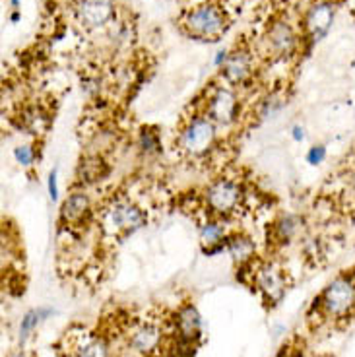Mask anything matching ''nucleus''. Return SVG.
Segmentation results:
<instances>
[{"label":"nucleus","instance_id":"f257e3e1","mask_svg":"<svg viewBox=\"0 0 355 357\" xmlns=\"http://www.w3.org/2000/svg\"><path fill=\"white\" fill-rule=\"evenodd\" d=\"M99 231L107 239H125L138 229H142L148 215L134 198L126 195H115L101 206L98 215Z\"/></svg>","mask_w":355,"mask_h":357},{"label":"nucleus","instance_id":"f03ea898","mask_svg":"<svg viewBox=\"0 0 355 357\" xmlns=\"http://www.w3.org/2000/svg\"><path fill=\"white\" fill-rule=\"evenodd\" d=\"M315 311L324 321H347L355 314V270L340 272L315 299Z\"/></svg>","mask_w":355,"mask_h":357},{"label":"nucleus","instance_id":"7ed1b4c3","mask_svg":"<svg viewBox=\"0 0 355 357\" xmlns=\"http://www.w3.org/2000/svg\"><path fill=\"white\" fill-rule=\"evenodd\" d=\"M229 18L220 2L206 0L188 10L183 18V29L188 37L198 41H218L227 31Z\"/></svg>","mask_w":355,"mask_h":357},{"label":"nucleus","instance_id":"20e7f679","mask_svg":"<svg viewBox=\"0 0 355 357\" xmlns=\"http://www.w3.org/2000/svg\"><path fill=\"white\" fill-rule=\"evenodd\" d=\"M218 144V126L204 113L188 116L179 128L177 148L188 160H204Z\"/></svg>","mask_w":355,"mask_h":357},{"label":"nucleus","instance_id":"39448f33","mask_svg":"<svg viewBox=\"0 0 355 357\" xmlns=\"http://www.w3.org/2000/svg\"><path fill=\"white\" fill-rule=\"evenodd\" d=\"M202 206L206 214L229 220L245 204V187L231 177H218L202 190Z\"/></svg>","mask_w":355,"mask_h":357},{"label":"nucleus","instance_id":"423d86ee","mask_svg":"<svg viewBox=\"0 0 355 357\" xmlns=\"http://www.w3.org/2000/svg\"><path fill=\"white\" fill-rule=\"evenodd\" d=\"M250 286L255 287L266 307H275L282 303L287 294V274L274 260H262L250 264Z\"/></svg>","mask_w":355,"mask_h":357},{"label":"nucleus","instance_id":"0eeeda50","mask_svg":"<svg viewBox=\"0 0 355 357\" xmlns=\"http://www.w3.org/2000/svg\"><path fill=\"white\" fill-rule=\"evenodd\" d=\"M204 113L218 128H229L237 123L241 113V101L233 86H213L206 96Z\"/></svg>","mask_w":355,"mask_h":357},{"label":"nucleus","instance_id":"6e6552de","mask_svg":"<svg viewBox=\"0 0 355 357\" xmlns=\"http://www.w3.org/2000/svg\"><path fill=\"white\" fill-rule=\"evenodd\" d=\"M264 43L266 51L272 59L278 61H287L297 54L301 37L297 33V29L293 27L285 18H274L266 26L264 31Z\"/></svg>","mask_w":355,"mask_h":357},{"label":"nucleus","instance_id":"1a4fd4ad","mask_svg":"<svg viewBox=\"0 0 355 357\" xmlns=\"http://www.w3.org/2000/svg\"><path fill=\"white\" fill-rule=\"evenodd\" d=\"M165 332L156 321H142L134 324L126 336V354L133 357H153L163 348Z\"/></svg>","mask_w":355,"mask_h":357},{"label":"nucleus","instance_id":"9d476101","mask_svg":"<svg viewBox=\"0 0 355 357\" xmlns=\"http://www.w3.org/2000/svg\"><path fill=\"white\" fill-rule=\"evenodd\" d=\"M338 4L334 0H317L307 8L303 16V33L312 45L320 43L328 36L336 20Z\"/></svg>","mask_w":355,"mask_h":357},{"label":"nucleus","instance_id":"9b49d317","mask_svg":"<svg viewBox=\"0 0 355 357\" xmlns=\"http://www.w3.org/2000/svg\"><path fill=\"white\" fill-rule=\"evenodd\" d=\"M173 334L179 348L192 349L202 338V317L192 303L179 307L173 317Z\"/></svg>","mask_w":355,"mask_h":357},{"label":"nucleus","instance_id":"f8f14e48","mask_svg":"<svg viewBox=\"0 0 355 357\" xmlns=\"http://www.w3.org/2000/svg\"><path fill=\"white\" fill-rule=\"evenodd\" d=\"M72 12L84 29H101L115 18V0H74Z\"/></svg>","mask_w":355,"mask_h":357},{"label":"nucleus","instance_id":"ddd939ff","mask_svg":"<svg viewBox=\"0 0 355 357\" xmlns=\"http://www.w3.org/2000/svg\"><path fill=\"white\" fill-rule=\"evenodd\" d=\"M225 222L227 220H223V218L208 214L202 222L198 223V239H200L202 252L206 257H216V255H222L225 250L227 237L231 233Z\"/></svg>","mask_w":355,"mask_h":357},{"label":"nucleus","instance_id":"4468645a","mask_svg":"<svg viewBox=\"0 0 355 357\" xmlns=\"http://www.w3.org/2000/svg\"><path fill=\"white\" fill-rule=\"evenodd\" d=\"M66 354L68 357H111V346L105 336L91 332H66Z\"/></svg>","mask_w":355,"mask_h":357},{"label":"nucleus","instance_id":"2eb2a0df","mask_svg":"<svg viewBox=\"0 0 355 357\" xmlns=\"http://www.w3.org/2000/svg\"><path fill=\"white\" fill-rule=\"evenodd\" d=\"M93 214V202L86 188H74L61 204V223L66 227H80Z\"/></svg>","mask_w":355,"mask_h":357},{"label":"nucleus","instance_id":"dca6fc26","mask_svg":"<svg viewBox=\"0 0 355 357\" xmlns=\"http://www.w3.org/2000/svg\"><path fill=\"white\" fill-rule=\"evenodd\" d=\"M255 72V59L247 47H235L229 51L227 61L222 66V76L229 86H245Z\"/></svg>","mask_w":355,"mask_h":357},{"label":"nucleus","instance_id":"f3484780","mask_svg":"<svg viewBox=\"0 0 355 357\" xmlns=\"http://www.w3.org/2000/svg\"><path fill=\"white\" fill-rule=\"evenodd\" d=\"M305 218L299 214H282L274 223H272V229H270V235H272V243L280 245V247H285L293 241H299L305 233Z\"/></svg>","mask_w":355,"mask_h":357},{"label":"nucleus","instance_id":"a211bd4d","mask_svg":"<svg viewBox=\"0 0 355 357\" xmlns=\"http://www.w3.org/2000/svg\"><path fill=\"white\" fill-rule=\"evenodd\" d=\"M225 252L229 255L233 262L239 268L249 266L257 259V245L252 241V237L243 231H233L227 237Z\"/></svg>","mask_w":355,"mask_h":357},{"label":"nucleus","instance_id":"6ab92c4d","mask_svg":"<svg viewBox=\"0 0 355 357\" xmlns=\"http://www.w3.org/2000/svg\"><path fill=\"white\" fill-rule=\"evenodd\" d=\"M20 123L26 128L29 134H45L51 126V115L45 111L43 107L39 105H31V107H26L22 111V116H20Z\"/></svg>","mask_w":355,"mask_h":357},{"label":"nucleus","instance_id":"aec40b11","mask_svg":"<svg viewBox=\"0 0 355 357\" xmlns=\"http://www.w3.org/2000/svg\"><path fill=\"white\" fill-rule=\"evenodd\" d=\"M53 309L49 307H37V309H31L24 314V319L20 322V344H26L27 338L33 334V332L43 324L51 314H53Z\"/></svg>","mask_w":355,"mask_h":357},{"label":"nucleus","instance_id":"412c9836","mask_svg":"<svg viewBox=\"0 0 355 357\" xmlns=\"http://www.w3.org/2000/svg\"><path fill=\"white\" fill-rule=\"evenodd\" d=\"M136 146L138 150L146 155V158H151V155H158L161 153V138L160 132L151 126H142L138 130V136H136Z\"/></svg>","mask_w":355,"mask_h":357},{"label":"nucleus","instance_id":"4be33fe9","mask_svg":"<svg viewBox=\"0 0 355 357\" xmlns=\"http://www.w3.org/2000/svg\"><path fill=\"white\" fill-rule=\"evenodd\" d=\"M105 163L99 160V158H88V160H84L80 163V167H78V177L84 183H93V181H99V178L103 177V173H105Z\"/></svg>","mask_w":355,"mask_h":357},{"label":"nucleus","instance_id":"5701e85b","mask_svg":"<svg viewBox=\"0 0 355 357\" xmlns=\"http://www.w3.org/2000/svg\"><path fill=\"white\" fill-rule=\"evenodd\" d=\"M285 107V99L280 96V93H272L260 101L258 105V116L260 119H274L282 109Z\"/></svg>","mask_w":355,"mask_h":357},{"label":"nucleus","instance_id":"b1692460","mask_svg":"<svg viewBox=\"0 0 355 357\" xmlns=\"http://www.w3.org/2000/svg\"><path fill=\"white\" fill-rule=\"evenodd\" d=\"M14 160H16L20 167L31 169L37 161L36 146H31V144H20V146H16L14 148Z\"/></svg>","mask_w":355,"mask_h":357},{"label":"nucleus","instance_id":"393cba45","mask_svg":"<svg viewBox=\"0 0 355 357\" xmlns=\"http://www.w3.org/2000/svg\"><path fill=\"white\" fill-rule=\"evenodd\" d=\"M326 155H328L326 146H324V144H315V146H311V148L307 150V153H305V161H307L309 165H312V167H317L320 163H324Z\"/></svg>","mask_w":355,"mask_h":357},{"label":"nucleus","instance_id":"a878e982","mask_svg":"<svg viewBox=\"0 0 355 357\" xmlns=\"http://www.w3.org/2000/svg\"><path fill=\"white\" fill-rule=\"evenodd\" d=\"M47 192H49V200L56 202L59 200V173L53 169L47 177Z\"/></svg>","mask_w":355,"mask_h":357},{"label":"nucleus","instance_id":"bb28decb","mask_svg":"<svg viewBox=\"0 0 355 357\" xmlns=\"http://www.w3.org/2000/svg\"><path fill=\"white\" fill-rule=\"evenodd\" d=\"M289 136H292L293 142L301 144L303 140H305V128H303L301 125H293L292 128H289Z\"/></svg>","mask_w":355,"mask_h":357},{"label":"nucleus","instance_id":"cd10ccee","mask_svg":"<svg viewBox=\"0 0 355 357\" xmlns=\"http://www.w3.org/2000/svg\"><path fill=\"white\" fill-rule=\"evenodd\" d=\"M227 56H229V51H227V49L218 51L216 56H213V66H216V68H222L223 64H225V61H227Z\"/></svg>","mask_w":355,"mask_h":357},{"label":"nucleus","instance_id":"c85d7f7f","mask_svg":"<svg viewBox=\"0 0 355 357\" xmlns=\"http://www.w3.org/2000/svg\"><path fill=\"white\" fill-rule=\"evenodd\" d=\"M346 185H347V188H349V192H352V195L355 197V169H352L349 173H347Z\"/></svg>","mask_w":355,"mask_h":357},{"label":"nucleus","instance_id":"c756f323","mask_svg":"<svg viewBox=\"0 0 355 357\" xmlns=\"http://www.w3.org/2000/svg\"><path fill=\"white\" fill-rule=\"evenodd\" d=\"M10 8L12 10H20V0H8Z\"/></svg>","mask_w":355,"mask_h":357},{"label":"nucleus","instance_id":"7c9ffc66","mask_svg":"<svg viewBox=\"0 0 355 357\" xmlns=\"http://www.w3.org/2000/svg\"><path fill=\"white\" fill-rule=\"evenodd\" d=\"M280 357H301V356H297V354H292V351H285V354H282Z\"/></svg>","mask_w":355,"mask_h":357}]
</instances>
